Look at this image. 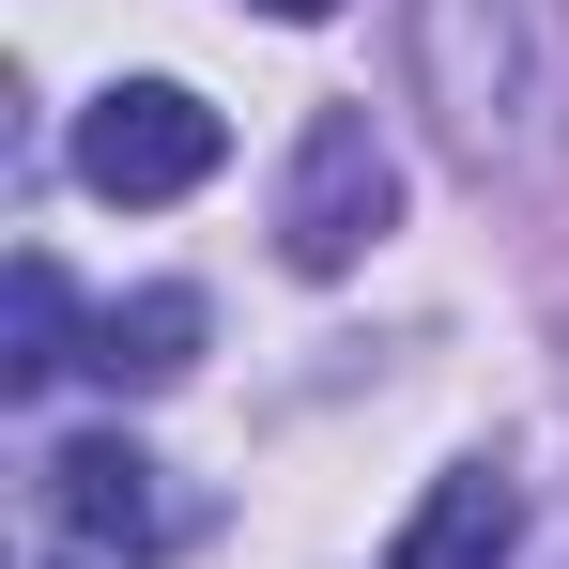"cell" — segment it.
I'll return each mask as SVG.
<instances>
[{
	"label": "cell",
	"mask_w": 569,
	"mask_h": 569,
	"mask_svg": "<svg viewBox=\"0 0 569 569\" xmlns=\"http://www.w3.org/2000/svg\"><path fill=\"white\" fill-rule=\"evenodd\" d=\"M385 216H400V154L370 139V108H323V123L292 139V186H278V247H292V278L370 262Z\"/></svg>",
	"instance_id": "6da1fadb"
},
{
	"label": "cell",
	"mask_w": 569,
	"mask_h": 569,
	"mask_svg": "<svg viewBox=\"0 0 569 569\" xmlns=\"http://www.w3.org/2000/svg\"><path fill=\"white\" fill-rule=\"evenodd\" d=\"M216 154H231V123L186 78H108L93 123H78V186L93 200H186V186H216Z\"/></svg>",
	"instance_id": "7a4b0ae2"
},
{
	"label": "cell",
	"mask_w": 569,
	"mask_h": 569,
	"mask_svg": "<svg viewBox=\"0 0 569 569\" xmlns=\"http://www.w3.org/2000/svg\"><path fill=\"white\" fill-rule=\"evenodd\" d=\"M47 523H62L78 555H123V569L186 539V508H170L154 447H123V431H78V447H47Z\"/></svg>",
	"instance_id": "3957f363"
},
{
	"label": "cell",
	"mask_w": 569,
	"mask_h": 569,
	"mask_svg": "<svg viewBox=\"0 0 569 569\" xmlns=\"http://www.w3.org/2000/svg\"><path fill=\"white\" fill-rule=\"evenodd\" d=\"M508 555H523V477L462 462V477H431V508L400 523L385 569H508Z\"/></svg>",
	"instance_id": "277c9868"
},
{
	"label": "cell",
	"mask_w": 569,
	"mask_h": 569,
	"mask_svg": "<svg viewBox=\"0 0 569 569\" xmlns=\"http://www.w3.org/2000/svg\"><path fill=\"white\" fill-rule=\"evenodd\" d=\"M93 370L108 385H186L200 370V292L186 278H170V292H123V308L93 323Z\"/></svg>",
	"instance_id": "5b68a950"
},
{
	"label": "cell",
	"mask_w": 569,
	"mask_h": 569,
	"mask_svg": "<svg viewBox=\"0 0 569 569\" xmlns=\"http://www.w3.org/2000/svg\"><path fill=\"white\" fill-rule=\"evenodd\" d=\"M47 370H78V355H62V262L31 247V262H16V355H0V385L31 400V385H47Z\"/></svg>",
	"instance_id": "8992f818"
},
{
	"label": "cell",
	"mask_w": 569,
	"mask_h": 569,
	"mask_svg": "<svg viewBox=\"0 0 569 569\" xmlns=\"http://www.w3.org/2000/svg\"><path fill=\"white\" fill-rule=\"evenodd\" d=\"M247 16H292V31H323V16H339V0H247Z\"/></svg>",
	"instance_id": "52a82bcc"
}]
</instances>
